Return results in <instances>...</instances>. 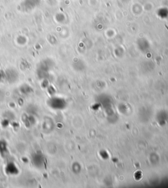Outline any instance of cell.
Wrapping results in <instances>:
<instances>
[{
    "mask_svg": "<svg viewBox=\"0 0 168 188\" xmlns=\"http://www.w3.org/2000/svg\"><path fill=\"white\" fill-rule=\"evenodd\" d=\"M24 2L28 7L33 8V7L38 5V3H39V0H25Z\"/></svg>",
    "mask_w": 168,
    "mask_h": 188,
    "instance_id": "1",
    "label": "cell"
}]
</instances>
